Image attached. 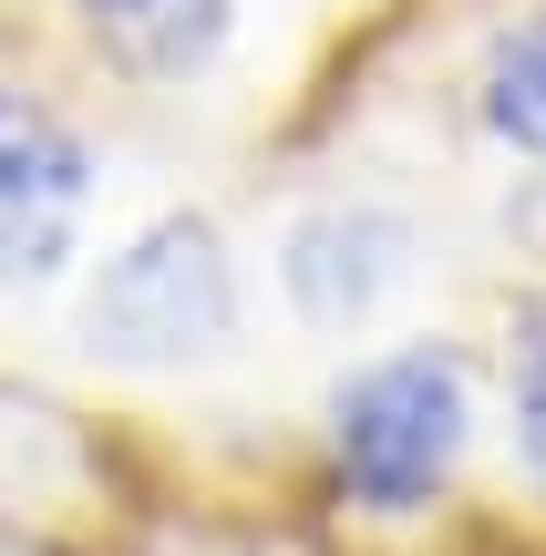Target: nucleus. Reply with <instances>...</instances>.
I'll list each match as a JSON object with an SVG mask.
<instances>
[{
  "label": "nucleus",
  "instance_id": "4",
  "mask_svg": "<svg viewBox=\"0 0 546 556\" xmlns=\"http://www.w3.org/2000/svg\"><path fill=\"white\" fill-rule=\"evenodd\" d=\"M403 278H412V227L392 206H371V197L309 206L279 238V289H289V309L309 330H371Z\"/></svg>",
  "mask_w": 546,
  "mask_h": 556
},
{
  "label": "nucleus",
  "instance_id": "6",
  "mask_svg": "<svg viewBox=\"0 0 546 556\" xmlns=\"http://www.w3.org/2000/svg\"><path fill=\"white\" fill-rule=\"evenodd\" d=\"M485 135L546 165V11L485 52Z\"/></svg>",
  "mask_w": 546,
  "mask_h": 556
},
{
  "label": "nucleus",
  "instance_id": "7",
  "mask_svg": "<svg viewBox=\"0 0 546 556\" xmlns=\"http://www.w3.org/2000/svg\"><path fill=\"white\" fill-rule=\"evenodd\" d=\"M506 402H516V454H526V475L546 484V299H526V319H516Z\"/></svg>",
  "mask_w": 546,
  "mask_h": 556
},
{
  "label": "nucleus",
  "instance_id": "1",
  "mask_svg": "<svg viewBox=\"0 0 546 556\" xmlns=\"http://www.w3.org/2000/svg\"><path fill=\"white\" fill-rule=\"evenodd\" d=\"M474 443V371L454 340H403L330 392V475L371 516H412L454 484Z\"/></svg>",
  "mask_w": 546,
  "mask_h": 556
},
{
  "label": "nucleus",
  "instance_id": "3",
  "mask_svg": "<svg viewBox=\"0 0 546 556\" xmlns=\"http://www.w3.org/2000/svg\"><path fill=\"white\" fill-rule=\"evenodd\" d=\"M93 186H103V165L82 144V124L0 83V289H52L82 258Z\"/></svg>",
  "mask_w": 546,
  "mask_h": 556
},
{
  "label": "nucleus",
  "instance_id": "2",
  "mask_svg": "<svg viewBox=\"0 0 546 556\" xmlns=\"http://www.w3.org/2000/svg\"><path fill=\"white\" fill-rule=\"evenodd\" d=\"M238 248L217 217L196 206H165L144 217L114 258L82 289V351L124 361V371H186V361L227 351L238 340Z\"/></svg>",
  "mask_w": 546,
  "mask_h": 556
},
{
  "label": "nucleus",
  "instance_id": "5",
  "mask_svg": "<svg viewBox=\"0 0 546 556\" xmlns=\"http://www.w3.org/2000/svg\"><path fill=\"white\" fill-rule=\"evenodd\" d=\"M82 31L135 83H206L238 41V0H82Z\"/></svg>",
  "mask_w": 546,
  "mask_h": 556
}]
</instances>
